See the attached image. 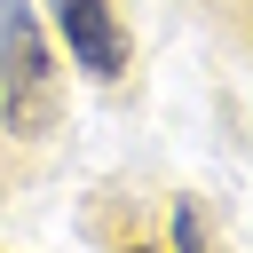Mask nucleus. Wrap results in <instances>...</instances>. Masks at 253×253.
Listing matches in <instances>:
<instances>
[{
  "label": "nucleus",
  "instance_id": "obj_1",
  "mask_svg": "<svg viewBox=\"0 0 253 253\" xmlns=\"http://www.w3.org/2000/svg\"><path fill=\"white\" fill-rule=\"evenodd\" d=\"M0 126L24 142L55 126V71H47V47L24 0H0Z\"/></svg>",
  "mask_w": 253,
  "mask_h": 253
},
{
  "label": "nucleus",
  "instance_id": "obj_2",
  "mask_svg": "<svg viewBox=\"0 0 253 253\" xmlns=\"http://www.w3.org/2000/svg\"><path fill=\"white\" fill-rule=\"evenodd\" d=\"M55 32H63V47H71V63L87 79L126 71V24L111 16V0H55Z\"/></svg>",
  "mask_w": 253,
  "mask_h": 253
},
{
  "label": "nucleus",
  "instance_id": "obj_3",
  "mask_svg": "<svg viewBox=\"0 0 253 253\" xmlns=\"http://www.w3.org/2000/svg\"><path fill=\"white\" fill-rule=\"evenodd\" d=\"M174 245H182V253H213V237H206V221H198L190 206L174 213Z\"/></svg>",
  "mask_w": 253,
  "mask_h": 253
},
{
  "label": "nucleus",
  "instance_id": "obj_4",
  "mask_svg": "<svg viewBox=\"0 0 253 253\" xmlns=\"http://www.w3.org/2000/svg\"><path fill=\"white\" fill-rule=\"evenodd\" d=\"M126 253H150V245H126Z\"/></svg>",
  "mask_w": 253,
  "mask_h": 253
}]
</instances>
